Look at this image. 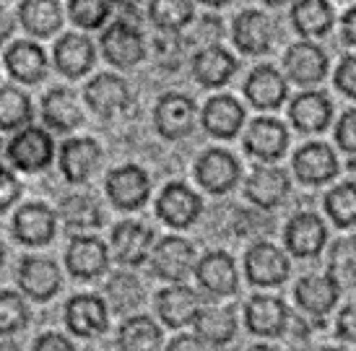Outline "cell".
<instances>
[{
    "instance_id": "1",
    "label": "cell",
    "mask_w": 356,
    "mask_h": 351,
    "mask_svg": "<svg viewBox=\"0 0 356 351\" xmlns=\"http://www.w3.org/2000/svg\"><path fill=\"white\" fill-rule=\"evenodd\" d=\"M6 154H8V161L16 170L34 174V172H42L50 167L52 156H55V146H52L50 133L44 128L26 125V128L16 131Z\"/></svg>"
},
{
    "instance_id": "2",
    "label": "cell",
    "mask_w": 356,
    "mask_h": 351,
    "mask_svg": "<svg viewBox=\"0 0 356 351\" xmlns=\"http://www.w3.org/2000/svg\"><path fill=\"white\" fill-rule=\"evenodd\" d=\"M99 44L107 63L115 68H136L138 63L146 60V40L138 26H133L125 19L109 24V29L102 31Z\"/></svg>"
},
{
    "instance_id": "3",
    "label": "cell",
    "mask_w": 356,
    "mask_h": 351,
    "mask_svg": "<svg viewBox=\"0 0 356 351\" xmlns=\"http://www.w3.org/2000/svg\"><path fill=\"white\" fill-rule=\"evenodd\" d=\"M198 120V107L190 99L188 94L179 91H169L164 97H159L156 107H154V128L161 138L179 140L190 136Z\"/></svg>"
},
{
    "instance_id": "4",
    "label": "cell",
    "mask_w": 356,
    "mask_h": 351,
    "mask_svg": "<svg viewBox=\"0 0 356 351\" xmlns=\"http://www.w3.org/2000/svg\"><path fill=\"white\" fill-rule=\"evenodd\" d=\"M151 268L159 279L179 284L188 276L195 273V247L193 242L177 234H169L164 240L156 242V247L151 250Z\"/></svg>"
},
{
    "instance_id": "5",
    "label": "cell",
    "mask_w": 356,
    "mask_h": 351,
    "mask_svg": "<svg viewBox=\"0 0 356 351\" xmlns=\"http://www.w3.org/2000/svg\"><path fill=\"white\" fill-rule=\"evenodd\" d=\"M65 268L73 279H99L109 268V247L94 234L76 231L65 247Z\"/></svg>"
},
{
    "instance_id": "6",
    "label": "cell",
    "mask_w": 356,
    "mask_h": 351,
    "mask_svg": "<svg viewBox=\"0 0 356 351\" xmlns=\"http://www.w3.org/2000/svg\"><path fill=\"white\" fill-rule=\"evenodd\" d=\"M107 195L109 203L120 211H138L146 206L151 195V177L146 170H140L136 164H125L118 167L107 174Z\"/></svg>"
},
{
    "instance_id": "7",
    "label": "cell",
    "mask_w": 356,
    "mask_h": 351,
    "mask_svg": "<svg viewBox=\"0 0 356 351\" xmlns=\"http://www.w3.org/2000/svg\"><path fill=\"white\" fill-rule=\"evenodd\" d=\"M203 201L185 182H169L156 198V216L172 229H188L198 221Z\"/></svg>"
},
{
    "instance_id": "8",
    "label": "cell",
    "mask_w": 356,
    "mask_h": 351,
    "mask_svg": "<svg viewBox=\"0 0 356 351\" xmlns=\"http://www.w3.org/2000/svg\"><path fill=\"white\" fill-rule=\"evenodd\" d=\"M65 325L79 338H99L109 328L107 302L99 294H76L65 304Z\"/></svg>"
},
{
    "instance_id": "9",
    "label": "cell",
    "mask_w": 356,
    "mask_h": 351,
    "mask_svg": "<svg viewBox=\"0 0 356 351\" xmlns=\"http://www.w3.org/2000/svg\"><path fill=\"white\" fill-rule=\"evenodd\" d=\"M154 250V231L140 221H120L109 237V252L120 266H143Z\"/></svg>"
},
{
    "instance_id": "10",
    "label": "cell",
    "mask_w": 356,
    "mask_h": 351,
    "mask_svg": "<svg viewBox=\"0 0 356 351\" xmlns=\"http://www.w3.org/2000/svg\"><path fill=\"white\" fill-rule=\"evenodd\" d=\"M83 99L89 104V110L99 117H118L130 107L133 94L125 81L115 73H99L86 83Z\"/></svg>"
},
{
    "instance_id": "11",
    "label": "cell",
    "mask_w": 356,
    "mask_h": 351,
    "mask_svg": "<svg viewBox=\"0 0 356 351\" xmlns=\"http://www.w3.org/2000/svg\"><path fill=\"white\" fill-rule=\"evenodd\" d=\"M21 291L34 302H50L63 286V273L50 258H40V255H26L19 263L16 271Z\"/></svg>"
},
{
    "instance_id": "12",
    "label": "cell",
    "mask_w": 356,
    "mask_h": 351,
    "mask_svg": "<svg viewBox=\"0 0 356 351\" xmlns=\"http://www.w3.org/2000/svg\"><path fill=\"white\" fill-rule=\"evenodd\" d=\"M55 231H58V219L47 203H24L13 213V234L26 247H44L47 242H52Z\"/></svg>"
},
{
    "instance_id": "13",
    "label": "cell",
    "mask_w": 356,
    "mask_h": 351,
    "mask_svg": "<svg viewBox=\"0 0 356 351\" xmlns=\"http://www.w3.org/2000/svg\"><path fill=\"white\" fill-rule=\"evenodd\" d=\"M195 180L213 195H224L239 182V161L227 149H208L195 161Z\"/></svg>"
},
{
    "instance_id": "14",
    "label": "cell",
    "mask_w": 356,
    "mask_h": 351,
    "mask_svg": "<svg viewBox=\"0 0 356 351\" xmlns=\"http://www.w3.org/2000/svg\"><path fill=\"white\" fill-rule=\"evenodd\" d=\"M195 279H198L200 289L208 291L211 297H229L237 291L239 284L237 263L224 250L206 252L195 263Z\"/></svg>"
},
{
    "instance_id": "15",
    "label": "cell",
    "mask_w": 356,
    "mask_h": 351,
    "mask_svg": "<svg viewBox=\"0 0 356 351\" xmlns=\"http://www.w3.org/2000/svg\"><path fill=\"white\" fill-rule=\"evenodd\" d=\"M245 323H248L250 333L263 336V338H276L289 328L291 312L286 310V304L278 297L255 294L245 304Z\"/></svg>"
},
{
    "instance_id": "16",
    "label": "cell",
    "mask_w": 356,
    "mask_h": 351,
    "mask_svg": "<svg viewBox=\"0 0 356 351\" xmlns=\"http://www.w3.org/2000/svg\"><path fill=\"white\" fill-rule=\"evenodd\" d=\"M245 273L255 286H278L289 279V258L270 242H255L245 258Z\"/></svg>"
},
{
    "instance_id": "17",
    "label": "cell",
    "mask_w": 356,
    "mask_h": 351,
    "mask_svg": "<svg viewBox=\"0 0 356 351\" xmlns=\"http://www.w3.org/2000/svg\"><path fill=\"white\" fill-rule=\"evenodd\" d=\"M102 146L94 138H68L60 149V170L70 185H83L99 170Z\"/></svg>"
},
{
    "instance_id": "18",
    "label": "cell",
    "mask_w": 356,
    "mask_h": 351,
    "mask_svg": "<svg viewBox=\"0 0 356 351\" xmlns=\"http://www.w3.org/2000/svg\"><path fill=\"white\" fill-rule=\"evenodd\" d=\"M193 76L200 86L206 89H218V86H227L229 79L237 73V60L234 55L221 47V44H206L193 55Z\"/></svg>"
},
{
    "instance_id": "19",
    "label": "cell",
    "mask_w": 356,
    "mask_h": 351,
    "mask_svg": "<svg viewBox=\"0 0 356 351\" xmlns=\"http://www.w3.org/2000/svg\"><path fill=\"white\" fill-rule=\"evenodd\" d=\"M200 310L198 294L185 286L182 281L172 284L167 289H161L156 294V315L167 328H185L195 320V315Z\"/></svg>"
},
{
    "instance_id": "20",
    "label": "cell",
    "mask_w": 356,
    "mask_h": 351,
    "mask_svg": "<svg viewBox=\"0 0 356 351\" xmlns=\"http://www.w3.org/2000/svg\"><path fill=\"white\" fill-rule=\"evenodd\" d=\"M42 117L47 122V128L58 133L76 131L83 122V110L76 97V91L68 86H55L42 97Z\"/></svg>"
},
{
    "instance_id": "21",
    "label": "cell",
    "mask_w": 356,
    "mask_h": 351,
    "mask_svg": "<svg viewBox=\"0 0 356 351\" xmlns=\"http://www.w3.org/2000/svg\"><path fill=\"white\" fill-rule=\"evenodd\" d=\"M200 122L213 138H234L245 122V107L229 94H218L206 101L200 112Z\"/></svg>"
},
{
    "instance_id": "22",
    "label": "cell",
    "mask_w": 356,
    "mask_h": 351,
    "mask_svg": "<svg viewBox=\"0 0 356 351\" xmlns=\"http://www.w3.org/2000/svg\"><path fill=\"white\" fill-rule=\"evenodd\" d=\"M52 60L63 76L81 79L94 68V60H97L94 42L83 34H63L52 50Z\"/></svg>"
},
{
    "instance_id": "23",
    "label": "cell",
    "mask_w": 356,
    "mask_h": 351,
    "mask_svg": "<svg viewBox=\"0 0 356 351\" xmlns=\"http://www.w3.org/2000/svg\"><path fill=\"white\" fill-rule=\"evenodd\" d=\"M6 70L13 81L34 86V83L47 79V55L34 42H13L6 50Z\"/></svg>"
},
{
    "instance_id": "24",
    "label": "cell",
    "mask_w": 356,
    "mask_h": 351,
    "mask_svg": "<svg viewBox=\"0 0 356 351\" xmlns=\"http://www.w3.org/2000/svg\"><path fill=\"white\" fill-rule=\"evenodd\" d=\"M338 279L333 273H312V276H305V279L297 281V289H294V297H297V304L305 312L315 315V318H323L333 310V304L338 302Z\"/></svg>"
},
{
    "instance_id": "25",
    "label": "cell",
    "mask_w": 356,
    "mask_h": 351,
    "mask_svg": "<svg viewBox=\"0 0 356 351\" xmlns=\"http://www.w3.org/2000/svg\"><path fill=\"white\" fill-rule=\"evenodd\" d=\"M232 40L245 55H263L273 42V24L260 10H242L232 24Z\"/></svg>"
},
{
    "instance_id": "26",
    "label": "cell",
    "mask_w": 356,
    "mask_h": 351,
    "mask_svg": "<svg viewBox=\"0 0 356 351\" xmlns=\"http://www.w3.org/2000/svg\"><path fill=\"white\" fill-rule=\"evenodd\" d=\"M289 146V133L273 117H260L248 128L245 133V149L250 156L263 161H276L284 156Z\"/></svg>"
},
{
    "instance_id": "27",
    "label": "cell",
    "mask_w": 356,
    "mask_h": 351,
    "mask_svg": "<svg viewBox=\"0 0 356 351\" xmlns=\"http://www.w3.org/2000/svg\"><path fill=\"white\" fill-rule=\"evenodd\" d=\"M245 97L255 110H278L286 99V81L273 65H257L245 81Z\"/></svg>"
},
{
    "instance_id": "28",
    "label": "cell",
    "mask_w": 356,
    "mask_h": 351,
    "mask_svg": "<svg viewBox=\"0 0 356 351\" xmlns=\"http://www.w3.org/2000/svg\"><path fill=\"white\" fill-rule=\"evenodd\" d=\"M325 224L315 213H297L286 224V231H284V242H286L289 252H294L297 258L317 255L325 247Z\"/></svg>"
},
{
    "instance_id": "29",
    "label": "cell",
    "mask_w": 356,
    "mask_h": 351,
    "mask_svg": "<svg viewBox=\"0 0 356 351\" xmlns=\"http://www.w3.org/2000/svg\"><path fill=\"white\" fill-rule=\"evenodd\" d=\"M284 65H286V73L291 81H297L302 86H312V83L325 79L327 55L312 42H297L286 50Z\"/></svg>"
},
{
    "instance_id": "30",
    "label": "cell",
    "mask_w": 356,
    "mask_h": 351,
    "mask_svg": "<svg viewBox=\"0 0 356 351\" xmlns=\"http://www.w3.org/2000/svg\"><path fill=\"white\" fill-rule=\"evenodd\" d=\"M294 172L307 185H323L338 174V159L325 143H307L294 154Z\"/></svg>"
},
{
    "instance_id": "31",
    "label": "cell",
    "mask_w": 356,
    "mask_h": 351,
    "mask_svg": "<svg viewBox=\"0 0 356 351\" xmlns=\"http://www.w3.org/2000/svg\"><path fill=\"white\" fill-rule=\"evenodd\" d=\"M245 195L260 209H276L289 195V177L278 167H255L245 182Z\"/></svg>"
},
{
    "instance_id": "32",
    "label": "cell",
    "mask_w": 356,
    "mask_h": 351,
    "mask_svg": "<svg viewBox=\"0 0 356 351\" xmlns=\"http://www.w3.org/2000/svg\"><path fill=\"white\" fill-rule=\"evenodd\" d=\"M193 328L195 336L206 343V349H218L237 336V318L229 307H200Z\"/></svg>"
},
{
    "instance_id": "33",
    "label": "cell",
    "mask_w": 356,
    "mask_h": 351,
    "mask_svg": "<svg viewBox=\"0 0 356 351\" xmlns=\"http://www.w3.org/2000/svg\"><path fill=\"white\" fill-rule=\"evenodd\" d=\"M289 117L294 122V128L302 133H320L327 128V122L333 117V104L325 94L320 91H305L289 107Z\"/></svg>"
},
{
    "instance_id": "34",
    "label": "cell",
    "mask_w": 356,
    "mask_h": 351,
    "mask_svg": "<svg viewBox=\"0 0 356 351\" xmlns=\"http://www.w3.org/2000/svg\"><path fill=\"white\" fill-rule=\"evenodd\" d=\"M60 219L65 221L68 229H73V234L76 231H94L104 224V211L94 195L73 193V195L60 201Z\"/></svg>"
},
{
    "instance_id": "35",
    "label": "cell",
    "mask_w": 356,
    "mask_h": 351,
    "mask_svg": "<svg viewBox=\"0 0 356 351\" xmlns=\"http://www.w3.org/2000/svg\"><path fill=\"white\" fill-rule=\"evenodd\" d=\"M19 21L31 37H52L63 26V8L58 0H21Z\"/></svg>"
},
{
    "instance_id": "36",
    "label": "cell",
    "mask_w": 356,
    "mask_h": 351,
    "mask_svg": "<svg viewBox=\"0 0 356 351\" xmlns=\"http://www.w3.org/2000/svg\"><path fill=\"white\" fill-rule=\"evenodd\" d=\"M291 24L302 37H325L333 29V8L327 0H297Z\"/></svg>"
},
{
    "instance_id": "37",
    "label": "cell",
    "mask_w": 356,
    "mask_h": 351,
    "mask_svg": "<svg viewBox=\"0 0 356 351\" xmlns=\"http://www.w3.org/2000/svg\"><path fill=\"white\" fill-rule=\"evenodd\" d=\"M161 338L164 333L149 315H136L120 325L118 333V349L125 351H151L161 349Z\"/></svg>"
},
{
    "instance_id": "38",
    "label": "cell",
    "mask_w": 356,
    "mask_h": 351,
    "mask_svg": "<svg viewBox=\"0 0 356 351\" xmlns=\"http://www.w3.org/2000/svg\"><path fill=\"white\" fill-rule=\"evenodd\" d=\"M34 117L31 99L19 86H0V131H21Z\"/></svg>"
},
{
    "instance_id": "39",
    "label": "cell",
    "mask_w": 356,
    "mask_h": 351,
    "mask_svg": "<svg viewBox=\"0 0 356 351\" xmlns=\"http://www.w3.org/2000/svg\"><path fill=\"white\" fill-rule=\"evenodd\" d=\"M149 19L159 31H182L195 19L193 0H149Z\"/></svg>"
},
{
    "instance_id": "40",
    "label": "cell",
    "mask_w": 356,
    "mask_h": 351,
    "mask_svg": "<svg viewBox=\"0 0 356 351\" xmlns=\"http://www.w3.org/2000/svg\"><path fill=\"white\" fill-rule=\"evenodd\" d=\"M327 216L336 221L338 227H354L356 224V182L338 185L325 195Z\"/></svg>"
},
{
    "instance_id": "41",
    "label": "cell",
    "mask_w": 356,
    "mask_h": 351,
    "mask_svg": "<svg viewBox=\"0 0 356 351\" xmlns=\"http://www.w3.org/2000/svg\"><path fill=\"white\" fill-rule=\"evenodd\" d=\"M112 0H68L70 21L81 29H102L112 13Z\"/></svg>"
},
{
    "instance_id": "42",
    "label": "cell",
    "mask_w": 356,
    "mask_h": 351,
    "mask_svg": "<svg viewBox=\"0 0 356 351\" xmlns=\"http://www.w3.org/2000/svg\"><path fill=\"white\" fill-rule=\"evenodd\" d=\"M29 325L26 300L16 291H0V336H13Z\"/></svg>"
},
{
    "instance_id": "43",
    "label": "cell",
    "mask_w": 356,
    "mask_h": 351,
    "mask_svg": "<svg viewBox=\"0 0 356 351\" xmlns=\"http://www.w3.org/2000/svg\"><path fill=\"white\" fill-rule=\"evenodd\" d=\"M107 294H109V304L120 312L133 310V307H138L140 302H143V286L130 273H120V276H115V279L109 281Z\"/></svg>"
},
{
    "instance_id": "44",
    "label": "cell",
    "mask_w": 356,
    "mask_h": 351,
    "mask_svg": "<svg viewBox=\"0 0 356 351\" xmlns=\"http://www.w3.org/2000/svg\"><path fill=\"white\" fill-rule=\"evenodd\" d=\"M330 273L343 284H356V237H346L333 245Z\"/></svg>"
},
{
    "instance_id": "45",
    "label": "cell",
    "mask_w": 356,
    "mask_h": 351,
    "mask_svg": "<svg viewBox=\"0 0 356 351\" xmlns=\"http://www.w3.org/2000/svg\"><path fill=\"white\" fill-rule=\"evenodd\" d=\"M179 31H161L154 42V58L164 70H177L185 55V44L188 42L179 40Z\"/></svg>"
},
{
    "instance_id": "46",
    "label": "cell",
    "mask_w": 356,
    "mask_h": 351,
    "mask_svg": "<svg viewBox=\"0 0 356 351\" xmlns=\"http://www.w3.org/2000/svg\"><path fill=\"white\" fill-rule=\"evenodd\" d=\"M336 140L346 154L356 156V110H348L346 115L338 120Z\"/></svg>"
},
{
    "instance_id": "47",
    "label": "cell",
    "mask_w": 356,
    "mask_h": 351,
    "mask_svg": "<svg viewBox=\"0 0 356 351\" xmlns=\"http://www.w3.org/2000/svg\"><path fill=\"white\" fill-rule=\"evenodd\" d=\"M336 86L346 97L356 99V55H348L341 60V65L336 68Z\"/></svg>"
},
{
    "instance_id": "48",
    "label": "cell",
    "mask_w": 356,
    "mask_h": 351,
    "mask_svg": "<svg viewBox=\"0 0 356 351\" xmlns=\"http://www.w3.org/2000/svg\"><path fill=\"white\" fill-rule=\"evenodd\" d=\"M21 195V185L16 180V174L6 167H0V213L8 211L13 203L19 201Z\"/></svg>"
},
{
    "instance_id": "49",
    "label": "cell",
    "mask_w": 356,
    "mask_h": 351,
    "mask_svg": "<svg viewBox=\"0 0 356 351\" xmlns=\"http://www.w3.org/2000/svg\"><path fill=\"white\" fill-rule=\"evenodd\" d=\"M336 331H338V338L356 343V302H351L348 307H343V312L338 315Z\"/></svg>"
},
{
    "instance_id": "50",
    "label": "cell",
    "mask_w": 356,
    "mask_h": 351,
    "mask_svg": "<svg viewBox=\"0 0 356 351\" xmlns=\"http://www.w3.org/2000/svg\"><path fill=\"white\" fill-rule=\"evenodd\" d=\"M34 349H37V351H70V349H73V343H70L65 336H60V333L50 331V333H42V336H37Z\"/></svg>"
},
{
    "instance_id": "51",
    "label": "cell",
    "mask_w": 356,
    "mask_h": 351,
    "mask_svg": "<svg viewBox=\"0 0 356 351\" xmlns=\"http://www.w3.org/2000/svg\"><path fill=\"white\" fill-rule=\"evenodd\" d=\"M169 349H188V351H193V349H206V343L200 341L198 336H177V338H172V343H169Z\"/></svg>"
},
{
    "instance_id": "52",
    "label": "cell",
    "mask_w": 356,
    "mask_h": 351,
    "mask_svg": "<svg viewBox=\"0 0 356 351\" xmlns=\"http://www.w3.org/2000/svg\"><path fill=\"white\" fill-rule=\"evenodd\" d=\"M343 40L356 47V6L343 16Z\"/></svg>"
},
{
    "instance_id": "53",
    "label": "cell",
    "mask_w": 356,
    "mask_h": 351,
    "mask_svg": "<svg viewBox=\"0 0 356 351\" xmlns=\"http://www.w3.org/2000/svg\"><path fill=\"white\" fill-rule=\"evenodd\" d=\"M10 34H13V19H10L8 10L0 6V44L8 40Z\"/></svg>"
},
{
    "instance_id": "54",
    "label": "cell",
    "mask_w": 356,
    "mask_h": 351,
    "mask_svg": "<svg viewBox=\"0 0 356 351\" xmlns=\"http://www.w3.org/2000/svg\"><path fill=\"white\" fill-rule=\"evenodd\" d=\"M112 3L120 6L122 10H133V13H136V10H138L143 3H149V0H112Z\"/></svg>"
},
{
    "instance_id": "55",
    "label": "cell",
    "mask_w": 356,
    "mask_h": 351,
    "mask_svg": "<svg viewBox=\"0 0 356 351\" xmlns=\"http://www.w3.org/2000/svg\"><path fill=\"white\" fill-rule=\"evenodd\" d=\"M198 3H206L208 8H221V6H227L229 0H198Z\"/></svg>"
},
{
    "instance_id": "56",
    "label": "cell",
    "mask_w": 356,
    "mask_h": 351,
    "mask_svg": "<svg viewBox=\"0 0 356 351\" xmlns=\"http://www.w3.org/2000/svg\"><path fill=\"white\" fill-rule=\"evenodd\" d=\"M263 3H268V6H284L289 0H263Z\"/></svg>"
},
{
    "instance_id": "57",
    "label": "cell",
    "mask_w": 356,
    "mask_h": 351,
    "mask_svg": "<svg viewBox=\"0 0 356 351\" xmlns=\"http://www.w3.org/2000/svg\"><path fill=\"white\" fill-rule=\"evenodd\" d=\"M3 261H6V247H3V242H0V266H3Z\"/></svg>"
},
{
    "instance_id": "58",
    "label": "cell",
    "mask_w": 356,
    "mask_h": 351,
    "mask_svg": "<svg viewBox=\"0 0 356 351\" xmlns=\"http://www.w3.org/2000/svg\"><path fill=\"white\" fill-rule=\"evenodd\" d=\"M348 172L354 174V180H356V161H351V164H348Z\"/></svg>"
}]
</instances>
